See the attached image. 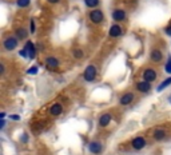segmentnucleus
Here are the masks:
<instances>
[{"label":"nucleus","mask_w":171,"mask_h":155,"mask_svg":"<svg viewBox=\"0 0 171 155\" xmlns=\"http://www.w3.org/2000/svg\"><path fill=\"white\" fill-rule=\"evenodd\" d=\"M2 46H3V49H5V51H14L19 46V39L14 35L5 36L2 42Z\"/></svg>","instance_id":"f257e3e1"},{"label":"nucleus","mask_w":171,"mask_h":155,"mask_svg":"<svg viewBox=\"0 0 171 155\" xmlns=\"http://www.w3.org/2000/svg\"><path fill=\"white\" fill-rule=\"evenodd\" d=\"M169 86H171V75L169 78H166L164 80H162V83H159V86L157 87V91L158 92H160V91H163V90H166Z\"/></svg>","instance_id":"a211bd4d"},{"label":"nucleus","mask_w":171,"mask_h":155,"mask_svg":"<svg viewBox=\"0 0 171 155\" xmlns=\"http://www.w3.org/2000/svg\"><path fill=\"white\" fill-rule=\"evenodd\" d=\"M142 78H143V80H146V82L154 83L155 80L158 79V72L154 70V68L147 67V68H144V71L142 72Z\"/></svg>","instance_id":"20e7f679"},{"label":"nucleus","mask_w":171,"mask_h":155,"mask_svg":"<svg viewBox=\"0 0 171 155\" xmlns=\"http://www.w3.org/2000/svg\"><path fill=\"white\" fill-rule=\"evenodd\" d=\"M15 35H16V38L19 40H26L28 38V31L24 28V27H17L15 30Z\"/></svg>","instance_id":"dca6fc26"},{"label":"nucleus","mask_w":171,"mask_h":155,"mask_svg":"<svg viewBox=\"0 0 171 155\" xmlns=\"http://www.w3.org/2000/svg\"><path fill=\"white\" fill-rule=\"evenodd\" d=\"M44 64L48 70H58L59 68V60L56 56H47L44 60Z\"/></svg>","instance_id":"f8f14e48"},{"label":"nucleus","mask_w":171,"mask_h":155,"mask_svg":"<svg viewBox=\"0 0 171 155\" xmlns=\"http://www.w3.org/2000/svg\"><path fill=\"white\" fill-rule=\"evenodd\" d=\"M166 135H167V131L164 128H157L154 131V134H152V138L157 142H162L166 139Z\"/></svg>","instance_id":"2eb2a0df"},{"label":"nucleus","mask_w":171,"mask_h":155,"mask_svg":"<svg viewBox=\"0 0 171 155\" xmlns=\"http://www.w3.org/2000/svg\"><path fill=\"white\" fill-rule=\"evenodd\" d=\"M88 19L91 21L92 24H100L102 21L104 19V15L103 12L100 10H98V8H95V10H91L88 12Z\"/></svg>","instance_id":"7ed1b4c3"},{"label":"nucleus","mask_w":171,"mask_h":155,"mask_svg":"<svg viewBox=\"0 0 171 155\" xmlns=\"http://www.w3.org/2000/svg\"><path fill=\"white\" fill-rule=\"evenodd\" d=\"M122 35H123V28H122V26L118 23H114L112 26L110 27V30H108V36H110L111 39H118Z\"/></svg>","instance_id":"39448f33"},{"label":"nucleus","mask_w":171,"mask_h":155,"mask_svg":"<svg viewBox=\"0 0 171 155\" xmlns=\"http://www.w3.org/2000/svg\"><path fill=\"white\" fill-rule=\"evenodd\" d=\"M30 32L31 33L35 32V20H33V19L30 20Z\"/></svg>","instance_id":"b1692460"},{"label":"nucleus","mask_w":171,"mask_h":155,"mask_svg":"<svg viewBox=\"0 0 171 155\" xmlns=\"http://www.w3.org/2000/svg\"><path fill=\"white\" fill-rule=\"evenodd\" d=\"M164 33H166L167 36H171V23L164 28Z\"/></svg>","instance_id":"a878e982"},{"label":"nucleus","mask_w":171,"mask_h":155,"mask_svg":"<svg viewBox=\"0 0 171 155\" xmlns=\"http://www.w3.org/2000/svg\"><path fill=\"white\" fill-rule=\"evenodd\" d=\"M167 99H169V103H170V104H171V94H170V95H169V98H167Z\"/></svg>","instance_id":"c85d7f7f"},{"label":"nucleus","mask_w":171,"mask_h":155,"mask_svg":"<svg viewBox=\"0 0 171 155\" xmlns=\"http://www.w3.org/2000/svg\"><path fill=\"white\" fill-rule=\"evenodd\" d=\"M146 144H147V141H146L143 136H136V138H134L131 141V147L136 151L143 150V148L146 147Z\"/></svg>","instance_id":"423d86ee"},{"label":"nucleus","mask_w":171,"mask_h":155,"mask_svg":"<svg viewBox=\"0 0 171 155\" xmlns=\"http://www.w3.org/2000/svg\"><path fill=\"white\" fill-rule=\"evenodd\" d=\"M84 2V5L88 8H92V10H95L96 7H98L99 4H100V0H83Z\"/></svg>","instance_id":"6ab92c4d"},{"label":"nucleus","mask_w":171,"mask_h":155,"mask_svg":"<svg viewBox=\"0 0 171 155\" xmlns=\"http://www.w3.org/2000/svg\"><path fill=\"white\" fill-rule=\"evenodd\" d=\"M88 151L94 155H98L103 151V144L100 143L99 141H92L88 143Z\"/></svg>","instance_id":"6e6552de"},{"label":"nucleus","mask_w":171,"mask_h":155,"mask_svg":"<svg viewBox=\"0 0 171 155\" xmlns=\"http://www.w3.org/2000/svg\"><path fill=\"white\" fill-rule=\"evenodd\" d=\"M24 48L28 51V59H35L36 56V48H35V44L32 42H27Z\"/></svg>","instance_id":"f3484780"},{"label":"nucleus","mask_w":171,"mask_h":155,"mask_svg":"<svg viewBox=\"0 0 171 155\" xmlns=\"http://www.w3.org/2000/svg\"><path fill=\"white\" fill-rule=\"evenodd\" d=\"M163 52H162V49L159 48H152L151 52H150V60L152 63H160L162 60H163Z\"/></svg>","instance_id":"9d476101"},{"label":"nucleus","mask_w":171,"mask_h":155,"mask_svg":"<svg viewBox=\"0 0 171 155\" xmlns=\"http://www.w3.org/2000/svg\"><path fill=\"white\" fill-rule=\"evenodd\" d=\"M19 55L21 58H28V51H27L26 48H23V49H20L19 51Z\"/></svg>","instance_id":"393cba45"},{"label":"nucleus","mask_w":171,"mask_h":155,"mask_svg":"<svg viewBox=\"0 0 171 155\" xmlns=\"http://www.w3.org/2000/svg\"><path fill=\"white\" fill-rule=\"evenodd\" d=\"M31 4V0H16V5L19 8H27L30 7Z\"/></svg>","instance_id":"412c9836"},{"label":"nucleus","mask_w":171,"mask_h":155,"mask_svg":"<svg viewBox=\"0 0 171 155\" xmlns=\"http://www.w3.org/2000/svg\"><path fill=\"white\" fill-rule=\"evenodd\" d=\"M72 55H74V58L75 59H82L83 56H84V52H83V49L82 48H74L72 49Z\"/></svg>","instance_id":"aec40b11"},{"label":"nucleus","mask_w":171,"mask_h":155,"mask_svg":"<svg viewBox=\"0 0 171 155\" xmlns=\"http://www.w3.org/2000/svg\"><path fill=\"white\" fill-rule=\"evenodd\" d=\"M27 74H28V75H35V74H38V67L33 66L32 68H28V70H27Z\"/></svg>","instance_id":"5701e85b"},{"label":"nucleus","mask_w":171,"mask_h":155,"mask_svg":"<svg viewBox=\"0 0 171 155\" xmlns=\"http://www.w3.org/2000/svg\"><path fill=\"white\" fill-rule=\"evenodd\" d=\"M135 100V94L134 92H124L122 96L119 98V104L120 106H128Z\"/></svg>","instance_id":"0eeeda50"},{"label":"nucleus","mask_w":171,"mask_h":155,"mask_svg":"<svg viewBox=\"0 0 171 155\" xmlns=\"http://www.w3.org/2000/svg\"><path fill=\"white\" fill-rule=\"evenodd\" d=\"M10 119H12V120H19L20 116L19 115H10Z\"/></svg>","instance_id":"bb28decb"},{"label":"nucleus","mask_w":171,"mask_h":155,"mask_svg":"<svg viewBox=\"0 0 171 155\" xmlns=\"http://www.w3.org/2000/svg\"><path fill=\"white\" fill-rule=\"evenodd\" d=\"M112 19L115 23H122V21L126 20V17H127V14H126V11L124 10H120V8H116V10H114L112 11Z\"/></svg>","instance_id":"9b49d317"},{"label":"nucleus","mask_w":171,"mask_h":155,"mask_svg":"<svg viewBox=\"0 0 171 155\" xmlns=\"http://www.w3.org/2000/svg\"><path fill=\"white\" fill-rule=\"evenodd\" d=\"M111 120H112V115L108 114V112H106V114H103V115L99 116L98 125H99V127H107L111 123Z\"/></svg>","instance_id":"ddd939ff"},{"label":"nucleus","mask_w":171,"mask_h":155,"mask_svg":"<svg viewBox=\"0 0 171 155\" xmlns=\"http://www.w3.org/2000/svg\"><path fill=\"white\" fill-rule=\"evenodd\" d=\"M60 0H47V3H49V4H58Z\"/></svg>","instance_id":"cd10ccee"},{"label":"nucleus","mask_w":171,"mask_h":155,"mask_svg":"<svg viewBox=\"0 0 171 155\" xmlns=\"http://www.w3.org/2000/svg\"><path fill=\"white\" fill-rule=\"evenodd\" d=\"M151 84H152V83H150V82L141 80V82H138V83L135 84V88H136V91L142 92V94H147V92H150L151 88H152Z\"/></svg>","instance_id":"1a4fd4ad"},{"label":"nucleus","mask_w":171,"mask_h":155,"mask_svg":"<svg viewBox=\"0 0 171 155\" xmlns=\"http://www.w3.org/2000/svg\"><path fill=\"white\" fill-rule=\"evenodd\" d=\"M164 71H166L169 75H171V55H169V58H167L166 66H164Z\"/></svg>","instance_id":"4be33fe9"},{"label":"nucleus","mask_w":171,"mask_h":155,"mask_svg":"<svg viewBox=\"0 0 171 155\" xmlns=\"http://www.w3.org/2000/svg\"><path fill=\"white\" fill-rule=\"evenodd\" d=\"M63 106H62L60 103H54L51 107H49V110H48V112H49V115L51 116H59V115H62V112H63Z\"/></svg>","instance_id":"4468645a"},{"label":"nucleus","mask_w":171,"mask_h":155,"mask_svg":"<svg viewBox=\"0 0 171 155\" xmlns=\"http://www.w3.org/2000/svg\"><path fill=\"white\" fill-rule=\"evenodd\" d=\"M96 76H98V68H96V66H94V64L87 66L84 72H83V79H84L86 82L91 83L96 79Z\"/></svg>","instance_id":"f03ea898"}]
</instances>
